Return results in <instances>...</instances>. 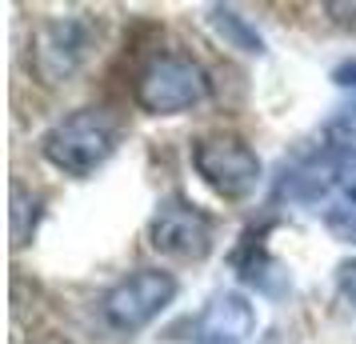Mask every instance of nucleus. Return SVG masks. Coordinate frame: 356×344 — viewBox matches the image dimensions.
I'll list each match as a JSON object with an SVG mask.
<instances>
[{"instance_id":"nucleus-1","label":"nucleus","mask_w":356,"mask_h":344,"mask_svg":"<svg viewBox=\"0 0 356 344\" xmlns=\"http://www.w3.org/2000/svg\"><path fill=\"white\" fill-rule=\"evenodd\" d=\"M116 140H120V120L108 108H76L44 132L40 152L52 168L68 177H92L116 152Z\"/></svg>"},{"instance_id":"nucleus-2","label":"nucleus","mask_w":356,"mask_h":344,"mask_svg":"<svg viewBox=\"0 0 356 344\" xmlns=\"http://www.w3.org/2000/svg\"><path fill=\"white\" fill-rule=\"evenodd\" d=\"M209 97V72L193 56L161 52L136 72V104L152 116H177Z\"/></svg>"},{"instance_id":"nucleus-3","label":"nucleus","mask_w":356,"mask_h":344,"mask_svg":"<svg viewBox=\"0 0 356 344\" xmlns=\"http://www.w3.org/2000/svg\"><path fill=\"white\" fill-rule=\"evenodd\" d=\"M177 296V280L161 268H140L132 277L116 280L100 296V316L113 332H140L148 320H156Z\"/></svg>"},{"instance_id":"nucleus-4","label":"nucleus","mask_w":356,"mask_h":344,"mask_svg":"<svg viewBox=\"0 0 356 344\" xmlns=\"http://www.w3.org/2000/svg\"><path fill=\"white\" fill-rule=\"evenodd\" d=\"M193 168L200 172V181L209 188H216L228 200L248 197L260 184V156L244 145L241 136H225V132H212V136L196 140Z\"/></svg>"},{"instance_id":"nucleus-5","label":"nucleus","mask_w":356,"mask_h":344,"mask_svg":"<svg viewBox=\"0 0 356 344\" xmlns=\"http://www.w3.org/2000/svg\"><path fill=\"white\" fill-rule=\"evenodd\" d=\"M148 240L161 256H172V261H204L212 248V220L193 200H184L180 193L164 197L152 213V224H148Z\"/></svg>"},{"instance_id":"nucleus-6","label":"nucleus","mask_w":356,"mask_h":344,"mask_svg":"<svg viewBox=\"0 0 356 344\" xmlns=\"http://www.w3.org/2000/svg\"><path fill=\"white\" fill-rule=\"evenodd\" d=\"M92 49V24L84 17H56L49 20L33 40V68L44 84L68 81L76 68L84 65V56Z\"/></svg>"},{"instance_id":"nucleus-7","label":"nucleus","mask_w":356,"mask_h":344,"mask_svg":"<svg viewBox=\"0 0 356 344\" xmlns=\"http://www.w3.org/2000/svg\"><path fill=\"white\" fill-rule=\"evenodd\" d=\"M257 332V312L241 293H216L188 320V336L193 344H244Z\"/></svg>"},{"instance_id":"nucleus-8","label":"nucleus","mask_w":356,"mask_h":344,"mask_svg":"<svg viewBox=\"0 0 356 344\" xmlns=\"http://www.w3.org/2000/svg\"><path fill=\"white\" fill-rule=\"evenodd\" d=\"M332 184H337V156H332V148L324 145L316 152H305V156H296L292 164L280 168L276 197L296 200V204H316Z\"/></svg>"},{"instance_id":"nucleus-9","label":"nucleus","mask_w":356,"mask_h":344,"mask_svg":"<svg viewBox=\"0 0 356 344\" xmlns=\"http://www.w3.org/2000/svg\"><path fill=\"white\" fill-rule=\"evenodd\" d=\"M232 268H236V277H241L244 284H252V288L264 293V296L289 293V272L268 256V248H264V229H248L241 236V245L232 252Z\"/></svg>"},{"instance_id":"nucleus-10","label":"nucleus","mask_w":356,"mask_h":344,"mask_svg":"<svg viewBox=\"0 0 356 344\" xmlns=\"http://www.w3.org/2000/svg\"><path fill=\"white\" fill-rule=\"evenodd\" d=\"M209 24L216 28V36L225 40L228 49H241V52H252V56H260L264 52V40H260V33L248 24V20L236 13V8H212L209 13Z\"/></svg>"},{"instance_id":"nucleus-11","label":"nucleus","mask_w":356,"mask_h":344,"mask_svg":"<svg viewBox=\"0 0 356 344\" xmlns=\"http://www.w3.org/2000/svg\"><path fill=\"white\" fill-rule=\"evenodd\" d=\"M36 220H40V197H33L24 184H13V248H24L33 240Z\"/></svg>"},{"instance_id":"nucleus-12","label":"nucleus","mask_w":356,"mask_h":344,"mask_svg":"<svg viewBox=\"0 0 356 344\" xmlns=\"http://www.w3.org/2000/svg\"><path fill=\"white\" fill-rule=\"evenodd\" d=\"M328 148L337 156V188L353 200L356 208V132H337L328 140Z\"/></svg>"},{"instance_id":"nucleus-13","label":"nucleus","mask_w":356,"mask_h":344,"mask_svg":"<svg viewBox=\"0 0 356 344\" xmlns=\"http://www.w3.org/2000/svg\"><path fill=\"white\" fill-rule=\"evenodd\" d=\"M324 224H328V232H332L337 240H344V245H356V208H348V204H337V208H328V213H324Z\"/></svg>"},{"instance_id":"nucleus-14","label":"nucleus","mask_w":356,"mask_h":344,"mask_svg":"<svg viewBox=\"0 0 356 344\" xmlns=\"http://www.w3.org/2000/svg\"><path fill=\"white\" fill-rule=\"evenodd\" d=\"M337 284H340V296L356 309V261H344L337 268Z\"/></svg>"},{"instance_id":"nucleus-15","label":"nucleus","mask_w":356,"mask_h":344,"mask_svg":"<svg viewBox=\"0 0 356 344\" xmlns=\"http://www.w3.org/2000/svg\"><path fill=\"white\" fill-rule=\"evenodd\" d=\"M332 81L344 84V88H356V60H344V65L332 72Z\"/></svg>"},{"instance_id":"nucleus-16","label":"nucleus","mask_w":356,"mask_h":344,"mask_svg":"<svg viewBox=\"0 0 356 344\" xmlns=\"http://www.w3.org/2000/svg\"><path fill=\"white\" fill-rule=\"evenodd\" d=\"M260 344H292V336L284 332V328H273V332H268V336H264Z\"/></svg>"},{"instance_id":"nucleus-17","label":"nucleus","mask_w":356,"mask_h":344,"mask_svg":"<svg viewBox=\"0 0 356 344\" xmlns=\"http://www.w3.org/2000/svg\"><path fill=\"white\" fill-rule=\"evenodd\" d=\"M29 344H68L65 336H56V332H44V336H33Z\"/></svg>"}]
</instances>
